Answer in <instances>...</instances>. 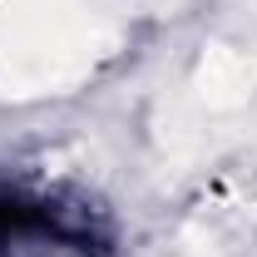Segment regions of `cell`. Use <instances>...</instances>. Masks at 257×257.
<instances>
[{
  "label": "cell",
  "mask_w": 257,
  "mask_h": 257,
  "mask_svg": "<svg viewBox=\"0 0 257 257\" xmlns=\"http://www.w3.org/2000/svg\"><path fill=\"white\" fill-rule=\"evenodd\" d=\"M99 232L89 208H64L50 198L0 193V257H60V252H94Z\"/></svg>",
  "instance_id": "cell-1"
}]
</instances>
